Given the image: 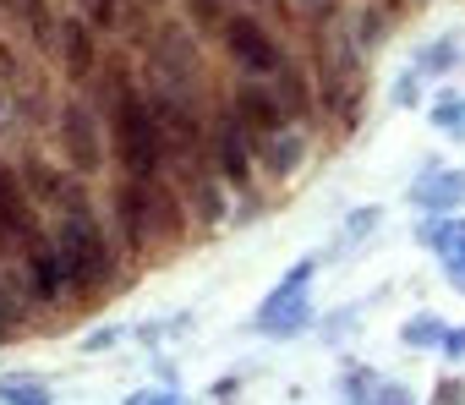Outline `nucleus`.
Masks as SVG:
<instances>
[{
  "mask_svg": "<svg viewBox=\"0 0 465 405\" xmlns=\"http://www.w3.org/2000/svg\"><path fill=\"white\" fill-rule=\"evenodd\" d=\"M50 247L61 252L66 274H72V296H104L115 285V242L99 220L94 202H77V209H61L55 214V236Z\"/></svg>",
  "mask_w": 465,
  "mask_h": 405,
  "instance_id": "f257e3e1",
  "label": "nucleus"
},
{
  "mask_svg": "<svg viewBox=\"0 0 465 405\" xmlns=\"http://www.w3.org/2000/svg\"><path fill=\"white\" fill-rule=\"evenodd\" d=\"M104 148L121 164V175H132V181H159L164 175V143H159V126H153V110H148L143 88L104 110Z\"/></svg>",
  "mask_w": 465,
  "mask_h": 405,
  "instance_id": "f03ea898",
  "label": "nucleus"
},
{
  "mask_svg": "<svg viewBox=\"0 0 465 405\" xmlns=\"http://www.w3.org/2000/svg\"><path fill=\"white\" fill-rule=\"evenodd\" d=\"M55 148H61V159H66V170L77 181H88V175L104 170L110 148H104V115L94 110V99L66 94L55 104Z\"/></svg>",
  "mask_w": 465,
  "mask_h": 405,
  "instance_id": "7ed1b4c3",
  "label": "nucleus"
},
{
  "mask_svg": "<svg viewBox=\"0 0 465 405\" xmlns=\"http://www.w3.org/2000/svg\"><path fill=\"white\" fill-rule=\"evenodd\" d=\"M219 44H224L230 66H236L242 77H252V83H269V77L285 66V50L274 44V34H269L263 17H252V12H230V17L219 23Z\"/></svg>",
  "mask_w": 465,
  "mask_h": 405,
  "instance_id": "20e7f679",
  "label": "nucleus"
},
{
  "mask_svg": "<svg viewBox=\"0 0 465 405\" xmlns=\"http://www.w3.org/2000/svg\"><path fill=\"white\" fill-rule=\"evenodd\" d=\"M148 66H153V83L159 88H181L192 94L197 77H203V50H197V34L186 23H153L148 34Z\"/></svg>",
  "mask_w": 465,
  "mask_h": 405,
  "instance_id": "39448f33",
  "label": "nucleus"
},
{
  "mask_svg": "<svg viewBox=\"0 0 465 405\" xmlns=\"http://www.w3.org/2000/svg\"><path fill=\"white\" fill-rule=\"evenodd\" d=\"M203 153H208V170H213L224 186H236V192L252 186L258 153H252V137L236 126V115H230V110H219V115L203 126Z\"/></svg>",
  "mask_w": 465,
  "mask_h": 405,
  "instance_id": "423d86ee",
  "label": "nucleus"
},
{
  "mask_svg": "<svg viewBox=\"0 0 465 405\" xmlns=\"http://www.w3.org/2000/svg\"><path fill=\"white\" fill-rule=\"evenodd\" d=\"M318 274V263L312 258H302V263H291V274L274 285V296L258 307V329L263 334H274V340H291V334H302L307 329V318H312V307H307V280Z\"/></svg>",
  "mask_w": 465,
  "mask_h": 405,
  "instance_id": "0eeeda50",
  "label": "nucleus"
},
{
  "mask_svg": "<svg viewBox=\"0 0 465 405\" xmlns=\"http://www.w3.org/2000/svg\"><path fill=\"white\" fill-rule=\"evenodd\" d=\"M50 55H55V66H61V77H66L72 88H83V83L99 77L104 44H99V34L72 12V17H55V44H50Z\"/></svg>",
  "mask_w": 465,
  "mask_h": 405,
  "instance_id": "6e6552de",
  "label": "nucleus"
},
{
  "mask_svg": "<svg viewBox=\"0 0 465 405\" xmlns=\"http://www.w3.org/2000/svg\"><path fill=\"white\" fill-rule=\"evenodd\" d=\"M23 296H28L34 307H61V301H72V274H66L61 252L50 247V236H39V242L23 247Z\"/></svg>",
  "mask_w": 465,
  "mask_h": 405,
  "instance_id": "1a4fd4ad",
  "label": "nucleus"
},
{
  "mask_svg": "<svg viewBox=\"0 0 465 405\" xmlns=\"http://www.w3.org/2000/svg\"><path fill=\"white\" fill-rule=\"evenodd\" d=\"M39 209H34V197L17 175L12 159H0V242H6L12 252H23L28 242H39Z\"/></svg>",
  "mask_w": 465,
  "mask_h": 405,
  "instance_id": "9d476101",
  "label": "nucleus"
},
{
  "mask_svg": "<svg viewBox=\"0 0 465 405\" xmlns=\"http://www.w3.org/2000/svg\"><path fill=\"white\" fill-rule=\"evenodd\" d=\"M77 17L104 39H148L153 34V12L143 6V0H77Z\"/></svg>",
  "mask_w": 465,
  "mask_h": 405,
  "instance_id": "9b49d317",
  "label": "nucleus"
},
{
  "mask_svg": "<svg viewBox=\"0 0 465 405\" xmlns=\"http://www.w3.org/2000/svg\"><path fill=\"white\" fill-rule=\"evenodd\" d=\"M230 115H236V126H242L252 143H263V137H274V132L291 126L285 110H280V99H274V88H269V83H252V77L236 83V94H230Z\"/></svg>",
  "mask_w": 465,
  "mask_h": 405,
  "instance_id": "f8f14e48",
  "label": "nucleus"
},
{
  "mask_svg": "<svg viewBox=\"0 0 465 405\" xmlns=\"http://www.w3.org/2000/svg\"><path fill=\"white\" fill-rule=\"evenodd\" d=\"M269 88H274V99H280V110H285V121H291V126L318 121V88H312L307 66H296V61L285 55V66L269 77Z\"/></svg>",
  "mask_w": 465,
  "mask_h": 405,
  "instance_id": "ddd939ff",
  "label": "nucleus"
},
{
  "mask_svg": "<svg viewBox=\"0 0 465 405\" xmlns=\"http://www.w3.org/2000/svg\"><path fill=\"white\" fill-rule=\"evenodd\" d=\"M252 153H258V170H269L274 181H285V175H296L307 164V126H285V132L252 143Z\"/></svg>",
  "mask_w": 465,
  "mask_h": 405,
  "instance_id": "4468645a",
  "label": "nucleus"
},
{
  "mask_svg": "<svg viewBox=\"0 0 465 405\" xmlns=\"http://www.w3.org/2000/svg\"><path fill=\"white\" fill-rule=\"evenodd\" d=\"M361 104H367L361 77H329L323 94H318V115H334V132H340V137L361 121Z\"/></svg>",
  "mask_w": 465,
  "mask_h": 405,
  "instance_id": "2eb2a0df",
  "label": "nucleus"
},
{
  "mask_svg": "<svg viewBox=\"0 0 465 405\" xmlns=\"http://www.w3.org/2000/svg\"><path fill=\"white\" fill-rule=\"evenodd\" d=\"M427 214H454L460 209V197H465V170H438V175H427V181H416V192H411Z\"/></svg>",
  "mask_w": 465,
  "mask_h": 405,
  "instance_id": "dca6fc26",
  "label": "nucleus"
},
{
  "mask_svg": "<svg viewBox=\"0 0 465 405\" xmlns=\"http://www.w3.org/2000/svg\"><path fill=\"white\" fill-rule=\"evenodd\" d=\"M181 12L192 34H219V23L230 17V0H181Z\"/></svg>",
  "mask_w": 465,
  "mask_h": 405,
  "instance_id": "f3484780",
  "label": "nucleus"
},
{
  "mask_svg": "<svg viewBox=\"0 0 465 405\" xmlns=\"http://www.w3.org/2000/svg\"><path fill=\"white\" fill-rule=\"evenodd\" d=\"M460 61V39H432L427 50H421V61H416V77H438V72H449Z\"/></svg>",
  "mask_w": 465,
  "mask_h": 405,
  "instance_id": "a211bd4d",
  "label": "nucleus"
},
{
  "mask_svg": "<svg viewBox=\"0 0 465 405\" xmlns=\"http://www.w3.org/2000/svg\"><path fill=\"white\" fill-rule=\"evenodd\" d=\"M432 126L465 137V99H460V94H438V99H432Z\"/></svg>",
  "mask_w": 465,
  "mask_h": 405,
  "instance_id": "6ab92c4d",
  "label": "nucleus"
},
{
  "mask_svg": "<svg viewBox=\"0 0 465 405\" xmlns=\"http://www.w3.org/2000/svg\"><path fill=\"white\" fill-rule=\"evenodd\" d=\"M0 400L6 405H50V389L34 378H0Z\"/></svg>",
  "mask_w": 465,
  "mask_h": 405,
  "instance_id": "aec40b11",
  "label": "nucleus"
},
{
  "mask_svg": "<svg viewBox=\"0 0 465 405\" xmlns=\"http://www.w3.org/2000/svg\"><path fill=\"white\" fill-rule=\"evenodd\" d=\"M421 242H427L432 252H454V247L465 242V225H460V220H427V225H421Z\"/></svg>",
  "mask_w": 465,
  "mask_h": 405,
  "instance_id": "412c9836",
  "label": "nucleus"
},
{
  "mask_svg": "<svg viewBox=\"0 0 465 405\" xmlns=\"http://www.w3.org/2000/svg\"><path fill=\"white\" fill-rule=\"evenodd\" d=\"M438 340H443V323H438V318L421 312V318L405 323V345H421V351H427V345H438Z\"/></svg>",
  "mask_w": 465,
  "mask_h": 405,
  "instance_id": "4be33fe9",
  "label": "nucleus"
},
{
  "mask_svg": "<svg viewBox=\"0 0 465 405\" xmlns=\"http://www.w3.org/2000/svg\"><path fill=\"white\" fill-rule=\"evenodd\" d=\"M17 121H23V104H17V94H12V88H0V137H6Z\"/></svg>",
  "mask_w": 465,
  "mask_h": 405,
  "instance_id": "5701e85b",
  "label": "nucleus"
},
{
  "mask_svg": "<svg viewBox=\"0 0 465 405\" xmlns=\"http://www.w3.org/2000/svg\"><path fill=\"white\" fill-rule=\"evenodd\" d=\"M438 351H443V356H465V329H443Z\"/></svg>",
  "mask_w": 465,
  "mask_h": 405,
  "instance_id": "b1692460",
  "label": "nucleus"
},
{
  "mask_svg": "<svg viewBox=\"0 0 465 405\" xmlns=\"http://www.w3.org/2000/svg\"><path fill=\"white\" fill-rule=\"evenodd\" d=\"M443 269H449V274L460 280V291H465V242H460L454 252H443Z\"/></svg>",
  "mask_w": 465,
  "mask_h": 405,
  "instance_id": "393cba45",
  "label": "nucleus"
},
{
  "mask_svg": "<svg viewBox=\"0 0 465 405\" xmlns=\"http://www.w3.org/2000/svg\"><path fill=\"white\" fill-rule=\"evenodd\" d=\"M372 225H378V209H361V214H351V225H345V231H351V236H361V231H372Z\"/></svg>",
  "mask_w": 465,
  "mask_h": 405,
  "instance_id": "a878e982",
  "label": "nucleus"
},
{
  "mask_svg": "<svg viewBox=\"0 0 465 405\" xmlns=\"http://www.w3.org/2000/svg\"><path fill=\"white\" fill-rule=\"evenodd\" d=\"M378 405H411V394H405V389H394V383H389V389H378Z\"/></svg>",
  "mask_w": 465,
  "mask_h": 405,
  "instance_id": "bb28decb",
  "label": "nucleus"
},
{
  "mask_svg": "<svg viewBox=\"0 0 465 405\" xmlns=\"http://www.w3.org/2000/svg\"><path fill=\"white\" fill-rule=\"evenodd\" d=\"M394 99H400V104H411V99H416V77H400V88H394Z\"/></svg>",
  "mask_w": 465,
  "mask_h": 405,
  "instance_id": "cd10ccee",
  "label": "nucleus"
},
{
  "mask_svg": "<svg viewBox=\"0 0 465 405\" xmlns=\"http://www.w3.org/2000/svg\"><path fill=\"white\" fill-rule=\"evenodd\" d=\"M132 405H181V400H170V394H132Z\"/></svg>",
  "mask_w": 465,
  "mask_h": 405,
  "instance_id": "c85d7f7f",
  "label": "nucleus"
},
{
  "mask_svg": "<svg viewBox=\"0 0 465 405\" xmlns=\"http://www.w3.org/2000/svg\"><path fill=\"white\" fill-rule=\"evenodd\" d=\"M143 6H148V12H153V6H159V0H143Z\"/></svg>",
  "mask_w": 465,
  "mask_h": 405,
  "instance_id": "c756f323",
  "label": "nucleus"
}]
</instances>
